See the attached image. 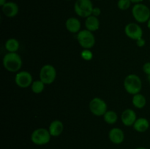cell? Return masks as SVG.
<instances>
[{
    "instance_id": "1",
    "label": "cell",
    "mask_w": 150,
    "mask_h": 149,
    "mask_svg": "<svg viewBox=\"0 0 150 149\" xmlns=\"http://www.w3.org/2000/svg\"><path fill=\"white\" fill-rule=\"evenodd\" d=\"M2 64L4 69L10 72H18L22 67V58L17 53H7L4 56Z\"/></svg>"
},
{
    "instance_id": "2",
    "label": "cell",
    "mask_w": 150,
    "mask_h": 149,
    "mask_svg": "<svg viewBox=\"0 0 150 149\" xmlns=\"http://www.w3.org/2000/svg\"><path fill=\"white\" fill-rule=\"evenodd\" d=\"M123 85L126 91L133 96L140 93L142 89V80L140 77L136 74H130L126 76Z\"/></svg>"
},
{
    "instance_id": "3",
    "label": "cell",
    "mask_w": 150,
    "mask_h": 149,
    "mask_svg": "<svg viewBox=\"0 0 150 149\" xmlns=\"http://www.w3.org/2000/svg\"><path fill=\"white\" fill-rule=\"evenodd\" d=\"M132 15L138 23H147L150 18V9L142 3L135 4L132 8Z\"/></svg>"
},
{
    "instance_id": "4",
    "label": "cell",
    "mask_w": 150,
    "mask_h": 149,
    "mask_svg": "<svg viewBox=\"0 0 150 149\" xmlns=\"http://www.w3.org/2000/svg\"><path fill=\"white\" fill-rule=\"evenodd\" d=\"M78 42L83 49H91L95 45V37L94 34L87 29L81 30L76 37Z\"/></svg>"
},
{
    "instance_id": "5",
    "label": "cell",
    "mask_w": 150,
    "mask_h": 149,
    "mask_svg": "<svg viewBox=\"0 0 150 149\" xmlns=\"http://www.w3.org/2000/svg\"><path fill=\"white\" fill-rule=\"evenodd\" d=\"M93 7L91 0H76L74 4V11L79 17L86 18L92 15Z\"/></svg>"
},
{
    "instance_id": "6",
    "label": "cell",
    "mask_w": 150,
    "mask_h": 149,
    "mask_svg": "<svg viewBox=\"0 0 150 149\" xmlns=\"http://www.w3.org/2000/svg\"><path fill=\"white\" fill-rule=\"evenodd\" d=\"M51 135L48 129L45 128H38L32 131L31 140L37 145H43L48 144L51 140Z\"/></svg>"
},
{
    "instance_id": "7",
    "label": "cell",
    "mask_w": 150,
    "mask_h": 149,
    "mask_svg": "<svg viewBox=\"0 0 150 149\" xmlns=\"http://www.w3.org/2000/svg\"><path fill=\"white\" fill-rule=\"evenodd\" d=\"M39 77L45 85L51 84L57 78V70L51 64H45L40 70Z\"/></svg>"
},
{
    "instance_id": "8",
    "label": "cell",
    "mask_w": 150,
    "mask_h": 149,
    "mask_svg": "<svg viewBox=\"0 0 150 149\" xmlns=\"http://www.w3.org/2000/svg\"><path fill=\"white\" fill-rule=\"evenodd\" d=\"M90 112L95 116H103L108 110V106L105 101L100 97H95L89 102Z\"/></svg>"
},
{
    "instance_id": "9",
    "label": "cell",
    "mask_w": 150,
    "mask_h": 149,
    "mask_svg": "<svg viewBox=\"0 0 150 149\" xmlns=\"http://www.w3.org/2000/svg\"><path fill=\"white\" fill-rule=\"evenodd\" d=\"M15 83L21 89H27L32 86L33 78L30 72L27 71H19L15 76Z\"/></svg>"
},
{
    "instance_id": "10",
    "label": "cell",
    "mask_w": 150,
    "mask_h": 149,
    "mask_svg": "<svg viewBox=\"0 0 150 149\" xmlns=\"http://www.w3.org/2000/svg\"><path fill=\"white\" fill-rule=\"evenodd\" d=\"M125 33L127 37L134 40L143 37V29L136 23H127L125 27Z\"/></svg>"
},
{
    "instance_id": "11",
    "label": "cell",
    "mask_w": 150,
    "mask_h": 149,
    "mask_svg": "<svg viewBox=\"0 0 150 149\" xmlns=\"http://www.w3.org/2000/svg\"><path fill=\"white\" fill-rule=\"evenodd\" d=\"M137 119L136 112L132 109H125L121 115L122 123L126 127L133 126L134 123Z\"/></svg>"
},
{
    "instance_id": "12",
    "label": "cell",
    "mask_w": 150,
    "mask_h": 149,
    "mask_svg": "<svg viewBox=\"0 0 150 149\" xmlns=\"http://www.w3.org/2000/svg\"><path fill=\"white\" fill-rule=\"evenodd\" d=\"M2 13L7 18H14L18 15L19 11L18 5L14 1H7L1 7Z\"/></svg>"
},
{
    "instance_id": "13",
    "label": "cell",
    "mask_w": 150,
    "mask_h": 149,
    "mask_svg": "<svg viewBox=\"0 0 150 149\" xmlns=\"http://www.w3.org/2000/svg\"><path fill=\"white\" fill-rule=\"evenodd\" d=\"M108 138L114 144H121L125 140V133L120 128H112L108 132Z\"/></svg>"
},
{
    "instance_id": "14",
    "label": "cell",
    "mask_w": 150,
    "mask_h": 149,
    "mask_svg": "<svg viewBox=\"0 0 150 149\" xmlns=\"http://www.w3.org/2000/svg\"><path fill=\"white\" fill-rule=\"evenodd\" d=\"M64 124L60 120H54L48 127V131L51 137H58L64 131Z\"/></svg>"
},
{
    "instance_id": "15",
    "label": "cell",
    "mask_w": 150,
    "mask_h": 149,
    "mask_svg": "<svg viewBox=\"0 0 150 149\" xmlns=\"http://www.w3.org/2000/svg\"><path fill=\"white\" fill-rule=\"evenodd\" d=\"M65 27L69 32L78 34L81 31V23L78 18L74 17L69 18L65 22Z\"/></svg>"
},
{
    "instance_id": "16",
    "label": "cell",
    "mask_w": 150,
    "mask_h": 149,
    "mask_svg": "<svg viewBox=\"0 0 150 149\" xmlns=\"http://www.w3.org/2000/svg\"><path fill=\"white\" fill-rule=\"evenodd\" d=\"M100 20L98 17L94 15H90L87 17L85 20V27L86 29L90 31V32H96L100 29Z\"/></svg>"
},
{
    "instance_id": "17",
    "label": "cell",
    "mask_w": 150,
    "mask_h": 149,
    "mask_svg": "<svg viewBox=\"0 0 150 149\" xmlns=\"http://www.w3.org/2000/svg\"><path fill=\"white\" fill-rule=\"evenodd\" d=\"M133 127V129L138 132L144 133L149 129V122L146 118H139L136 119Z\"/></svg>"
},
{
    "instance_id": "18",
    "label": "cell",
    "mask_w": 150,
    "mask_h": 149,
    "mask_svg": "<svg viewBox=\"0 0 150 149\" xmlns=\"http://www.w3.org/2000/svg\"><path fill=\"white\" fill-rule=\"evenodd\" d=\"M132 104L133 106L138 109H142L146 105V99L143 94L141 93L133 95L132 99Z\"/></svg>"
},
{
    "instance_id": "19",
    "label": "cell",
    "mask_w": 150,
    "mask_h": 149,
    "mask_svg": "<svg viewBox=\"0 0 150 149\" xmlns=\"http://www.w3.org/2000/svg\"><path fill=\"white\" fill-rule=\"evenodd\" d=\"M4 47L9 53H17L20 48V43L16 38H9L5 42Z\"/></svg>"
},
{
    "instance_id": "20",
    "label": "cell",
    "mask_w": 150,
    "mask_h": 149,
    "mask_svg": "<svg viewBox=\"0 0 150 149\" xmlns=\"http://www.w3.org/2000/svg\"><path fill=\"white\" fill-rule=\"evenodd\" d=\"M103 117L104 121L108 124H116L118 120L117 113L114 110H107V112L104 114Z\"/></svg>"
},
{
    "instance_id": "21",
    "label": "cell",
    "mask_w": 150,
    "mask_h": 149,
    "mask_svg": "<svg viewBox=\"0 0 150 149\" xmlns=\"http://www.w3.org/2000/svg\"><path fill=\"white\" fill-rule=\"evenodd\" d=\"M45 83L42 81L41 80H37L33 81L31 86V89L32 91L35 94H39L41 93L45 89Z\"/></svg>"
},
{
    "instance_id": "22",
    "label": "cell",
    "mask_w": 150,
    "mask_h": 149,
    "mask_svg": "<svg viewBox=\"0 0 150 149\" xmlns=\"http://www.w3.org/2000/svg\"><path fill=\"white\" fill-rule=\"evenodd\" d=\"M131 3L130 0H118L117 7L121 10H127L130 8Z\"/></svg>"
},
{
    "instance_id": "23",
    "label": "cell",
    "mask_w": 150,
    "mask_h": 149,
    "mask_svg": "<svg viewBox=\"0 0 150 149\" xmlns=\"http://www.w3.org/2000/svg\"><path fill=\"white\" fill-rule=\"evenodd\" d=\"M81 56L85 61H91L93 58V53L90 49H83L81 53Z\"/></svg>"
},
{
    "instance_id": "24",
    "label": "cell",
    "mask_w": 150,
    "mask_h": 149,
    "mask_svg": "<svg viewBox=\"0 0 150 149\" xmlns=\"http://www.w3.org/2000/svg\"><path fill=\"white\" fill-rule=\"evenodd\" d=\"M143 72L147 75L150 74V61L144 63L143 65Z\"/></svg>"
},
{
    "instance_id": "25",
    "label": "cell",
    "mask_w": 150,
    "mask_h": 149,
    "mask_svg": "<svg viewBox=\"0 0 150 149\" xmlns=\"http://www.w3.org/2000/svg\"><path fill=\"white\" fill-rule=\"evenodd\" d=\"M136 41V45L139 48H142V47L146 45V40L144 39V37H141L139 39H138Z\"/></svg>"
},
{
    "instance_id": "26",
    "label": "cell",
    "mask_w": 150,
    "mask_h": 149,
    "mask_svg": "<svg viewBox=\"0 0 150 149\" xmlns=\"http://www.w3.org/2000/svg\"><path fill=\"white\" fill-rule=\"evenodd\" d=\"M100 14H101L100 8V7H94L93 10H92V15L98 17V16H99Z\"/></svg>"
},
{
    "instance_id": "27",
    "label": "cell",
    "mask_w": 150,
    "mask_h": 149,
    "mask_svg": "<svg viewBox=\"0 0 150 149\" xmlns=\"http://www.w3.org/2000/svg\"><path fill=\"white\" fill-rule=\"evenodd\" d=\"M132 3H134V4H139V3H142L144 0H130Z\"/></svg>"
},
{
    "instance_id": "28",
    "label": "cell",
    "mask_w": 150,
    "mask_h": 149,
    "mask_svg": "<svg viewBox=\"0 0 150 149\" xmlns=\"http://www.w3.org/2000/svg\"><path fill=\"white\" fill-rule=\"evenodd\" d=\"M7 2V0H0V6L2 7V6L4 5Z\"/></svg>"
},
{
    "instance_id": "29",
    "label": "cell",
    "mask_w": 150,
    "mask_h": 149,
    "mask_svg": "<svg viewBox=\"0 0 150 149\" xmlns=\"http://www.w3.org/2000/svg\"><path fill=\"white\" fill-rule=\"evenodd\" d=\"M147 27H148V29L150 30V18H149V20L147 21Z\"/></svg>"
},
{
    "instance_id": "30",
    "label": "cell",
    "mask_w": 150,
    "mask_h": 149,
    "mask_svg": "<svg viewBox=\"0 0 150 149\" xmlns=\"http://www.w3.org/2000/svg\"><path fill=\"white\" fill-rule=\"evenodd\" d=\"M147 80H148V82L150 83V74L147 75Z\"/></svg>"
},
{
    "instance_id": "31",
    "label": "cell",
    "mask_w": 150,
    "mask_h": 149,
    "mask_svg": "<svg viewBox=\"0 0 150 149\" xmlns=\"http://www.w3.org/2000/svg\"><path fill=\"white\" fill-rule=\"evenodd\" d=\"M136 149H147V148H144V147H139Z\"/></svg>"
},
{
    "instance_id": "32",
    "label": "cell",
    "mask_w": 150,
    "mask_h": 149,
    "mask_svg": "<svg viewBox=\"0 0 150 149\" xmlns=\"http://www.w3.org/2000/svg\"><path fill=\"white\" fill-rule=\"evenodd\" d=\"M66 1H70V0H66Z\"/></svg>"
},
{
    "instance_id": "33",
    "label": "cell",
    "mask_w": 150,
    "mask_h": 149,
    "mask_svg": "<svg viewBox=\"0 0 150 149\" xmlns=\"http://www.w3.org/2000/svg\"><path fill=\"white\" fill-rule=\"evenodd\" d=\"M97 1H100V0H97Z\"/></svg>"
},
{
    "instance_id": "34",
    "label": "cell",
    "mask_w": 150,
    "mask_h": 149,
    "mask_svg": "<svg viewBox=\"0 0 150 149\" xmlns=\"http://www.w3.org/2000/svg\"><path fill=\"white\" fill-rule=\"evenodd\" d=\"M149 1H150V0H149Z\"/></svg>"
}]
</instances>
